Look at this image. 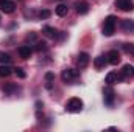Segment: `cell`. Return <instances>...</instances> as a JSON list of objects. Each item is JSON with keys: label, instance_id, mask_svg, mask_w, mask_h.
<instances>
[{"label": "cell", "instance_id": "obj_4", "mask_svg": "<svg viewBox=\"0 0 134 132\" xmlns=\"http://www.w3.org/2000/svg\"><path fill=\"white\" fill-rule=\"evenodd\" d=\"M115 6L122 11H133L134 9L133 0H115Z\"/></svg>", "mask_w": 134, "mask_h": 132}, {"label": "cell", "instance_id": "obj_1", "mask_svg": "<svg viewBox=\"0 0 134 132\" xmlns=\"http://www.w3.org/2000/svg\"><path fill=\"white\" fill-rule=\"evenodd\" d=\"M115 23H117V17L115 16H108L104 19V23H103V34L104 36H112L115 33Z\"/></svg>", "mask_w": 134, "mask_h": 132}, {"label": "cell", "instance_id": "obj_21", "mask_svg": "<svg viewBox=\"0 0 134 132\" xmlns=\"http://www.w3.org/2000/svg\"><path fill=\"white\" fill-rule=\"evenodd\" d=\"M123 50L126 55H133L134 56V44H125L123 45Z\"/></svg>", "mask_w": 134, "mask_h": 132}, {"label": "cell", "instance_id": "obj_7", "mask_svg": "<svg viewBox=\"0 0 134 132\" xmlns=\"http://www.w3.org/2000/svg\"><path fill=\"white\" fill-rule=\"evenodd\" d=\"M19 55L22 59H30L33 55V50L30 45H22V47H19Z\"/></svg>", "mask_w": 134, "mask_h": 132}, {"label": "cell", "instance_id": "obj_25", "mask_svg": "<svg viewBox=\"0 0 134 132\" xmlns=\"http://www.w3.org/2000/svg\"><path fill=\"white\" fill-rule=\"evenodd\" d=\"M42 107H44V104H42L41 101H37V103H36V109H37V110H41Z\"/></svg>", "mask_w": 134, "mask_h": 132}, {"label": "cell", "instance_id": "obj_15", "mask_svg": "<svg viewBox=\"0 0 134 132\" xmlns=\"http://www.w3.org/2000/svg\"><path fill=\"white\" fill-rule=\"evenodd\" d=\"M122 73H123L125 76H134V65H131V64H125L123 68H122Z\"/></svg>", "mask_w": 134, "mask_h": 132}, {"label": "cell", "instance_id": "obj_14", "mask_svg": "<svg viewBox=\"0 0 134 132\" xmlns=\"http://www.w3.org/2000/svg\"><path fill=\"white\" fill-rule=\"evenodd\" d=\"M117 79H119V75L114 73V71H109V73L106 75V79H104V81H106L109 86H112L114 82H117Z\"/></svg>", "mask_w": 134, "mask_h": 132}, {"label": "cell", "instance_id": "obj_8", "mask_svg": "<svg viewBox=\"0 0 134 132\" xmlns=\"http://www.w3.org/2000/svg\"><path fill=\"white\" fill-rule=\"evenodd\" d=\"M75 6H76V13L81 14V16H83V14H87V13H89V8H91L87 2H78Z\"/></svg>", "mask_w": 134, "mask_h": 132}, {"label": "cell", "instance_id": "obj_17", "mask_svg": "<svg viewBox=\"0 0 134 132\" xmlns=\"http://www.w3.org/2000/svg\"><path fill=\"white\" fill-rule=\"evenodd\" d=\"M11 70H13V68L8 67L6 64H5V65H0V76H2V78H8V76L11 75Z\"/></svg>", "mask_w": 134, "mask_h": 132}, {"label": "cell", "instance_id": "obj_19", "mask_svg": "<svg viewBox=\"0 0 134 132\" xmlns=\"http://www.w3.org/2000/svg\"><path fill=\"white\" fill-rule=\"evenodd\" d=\"M108 62V59H106V56H98V58H95V61H94V64L97 68H101V67L104 65Z\"/></svg>", "mask_w": 134, "mask_h": 132}, {"label": "cell", "instance_id": "obj_9", "mask_svg": "<svg viewBox=\"0 0 134 132\" xmlns=\"http://www.w3.org/2000/svg\"><path fill=\"white\" fill-rule=\"evenodd\" d=\"M122 30L126 33H134V20H131V19L122 20Z\"/></svg>", "mask_w": 134, "mask_h": 132}, {"label": "cell", "instance_id": "obj_10", "mask_svg": "<svg viewBox=\"0 0 134 132\" xmlns=\"http://www.w3.org/2000/svg\"><path fill=\"white\" fill-rule=\"evenodd\" d=\"M89 55L87 53H80L78 55V67L80 68H84V67H87V64H89Z\"/></svg>", "mask_w": 134, "mask_h": 132}, {"label": "cell", "instance_id": "obj_23", "mask_svg": "<svg viewBox=\"0 0 134 132\" xmlns=\"http://www.w3.org/2000/svg\"><path fill=\"white\" fill-rule=\"evenodd\" d=\"M50 16H52V13H50L48 9H42V11L39 13V17H41V19H48Z\"/></svg>", "mask_w": 134, "mask_h": 132}, {"label": "cell", "instance_id": "obj_5", "mask_svg": "<svg viewBox=\"0 0 134 132\" xmlns=\"http://www.w3.org/2000/svg\"><path fill=\"white\" fill-rule=\"evenodd\" d=\"M78 76V71L76 70H73V68H66V70H63V73H61V78H63V81L64 82H70L73 78H76Z\"/></svg>", "mask_w": 134, "mask_h": 132}, {"label": "cell", "instance_id": "obj_3", "mask_svg": "<svg viewBox=\"0 0 134 132\" xmlns=\"http://www.w3.org/2000/svg\"><path fill=\"white\" fill-rule=\"evenodd\" d=\"M103 99H104V104H108V106H112L114 104L115 93H114V89L111 86H108V87L103 89Z\"/></svg>", "mask_w": 134, "mask_h": 132}, {"label": "cell", "instance_id": "obj_12", "mask_svg": "<svg viewBox=\"0 0 134 132\" xmlns=\"http://www.w3.org/2000/svg\"><path fill=\"white\" fill-rule=\"evenodd\" d=\"M0 8H2V11H3V13L9 14V13H13V11H14V8H16V3H14V2H11V0H8V2H5V3L0 6Z\"/></svg>", "mask_w": 134, "mask_h": 132}, {"label": "cell", "instance_id": "obj_6", "mask_svg": "<svg viewBox=\"0 0 134 132\" xmlns=\"http://www.w3.org/2000/svg\"><path fill=\"white\" fill-rule=\"evenodd\" d=\"M106 59H108V62H109V64L117 65V64L120 62V53H119L117 50H111V51H108Z\"/></svg>", "mask_w": 134, "mask_h": 132}, {"label": "cell", "instance_id": "obj_26", "mask_svg": "<svg viewBox=\"0 0 134 132\" xmlns=\"http://www.w3.org/2000/svg\"><path fill=\"white\" fill-rule=\"evenodd\" d=\"M5 2H8V0H0V6H2V5H3Z\"/></svg>", "mask_w": 134, "mask_h": 132}, {"label": "cell", "instance_id": "obj_20", "mask_svg": "<svg viewBox=\"0 0 134 132\" xmlns=\"http://www.w3.org/2000/svg\"><path fill=\"white\" fill-rule=\"evenodd\" d=\"M0 62H2V64H9V62H11V58H9V55H8V53H3V51H0Z\"/></svg>", "mask_w": 134, "mask_h": 132}, {"label": "cell", "instance_id": "obj_11", "mask_svg": "<svg viewBox=\"0 0 134 132\" xmlns=\"http://www.w3.org/2000/svg\"><path fill=\"white\" fill-rule=\"evenodd\" d=\"M42 33L45 34L47 37H50V39H55V37L58 36V31H56L53 27H48V25H45V27L42 28Z\"/></svg>", "mask_w": 134, "mask_h": 132}, {"label": "cell", "instance_id": "obj_22", "mask_svg": "<svg viewBox=\"0 0 134 132\" xmlns=\"http://www.w3.org/2000/svg\"><path fill=\"white\" fill-rule=\"evenodd\" d=\"M14 73H16V76H17V78H20V79H24V78L27 76V73H25V71H24V68H20V67L14 68Z\"/></svg>", "mask_w": 134, "mask_h": 132}, {"label": "cell", "instance_id": "obj_2", "mask_svg": "<svg viewBox=\"0 0 134 132\" xmlns=\"http://www.w3.org/2000/svg\"><path fill=\"white\" fill-rule=\"evenodd\" d=\"M83 101L80 98H70L67 101L66 104V110L67 112H72V113H78V112H81L83 110Z\"/></svg>", "mask_w": 134, "mask_h": 132}, {"label": "cell", "instance_id": "obj_13", "mask_svg": "<svg viewBox=\"0 0 134 132\" xmlns=\"http://www.w3.org/2000/svg\"><path fill=\"white\" fill-rule=\"evenodd\" d=\"M55 13H56V16H59V17H64L67 16V13H69V8H67V5H58L56 8H55Z\"/></svg>", "mask_w": 134, "mask_h": 132}, {"label": "cell", "instance_id": "obj_24", "mask_svg": "<svg viewBox=\"0 0 134 132\" xmlns=\"http://www.w3.org/2000/svg\"><path fill=\"white\" fill-rule=\"evenodd\" d=\"M45 48H47L45 42H37V44H36V47H34V50H36V51H44Z\"/></svg>", "mask_w": 134, "mask_h": 132}, {"label": "cell", "instance_id": "obj_16", "mask_svg": "<svg viewBox=\"0 0 134 132\" xmlns=\"http://www.w3.org/2000/svg\"><path fill=\"white\" fill-rule=\"evenodd\" d=\"M16 90H17V86H16V84H13V82L6 84V86L3 87V92H5L6 95H13V93H14Z\"/></svg>", "mask_w": 134, "mask_h": 132}, {"label": "cell", "instance_id": "obj_18", "mask_svg": "<svg viewBox=\"0 0 134 132\" xmlns=\"http://www.w3.org/2000/svg\"><path fill=\"white\" fill-rule=\"evenodd\" d=\"M45 81H47L45 87H47V89H52V82L55 81V75H53L52 71H47V73H45Z\"/></svg>", "mask_w": 134, "mask_h": 132}]
</instances>
